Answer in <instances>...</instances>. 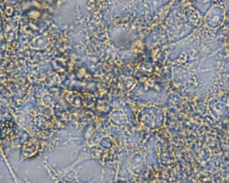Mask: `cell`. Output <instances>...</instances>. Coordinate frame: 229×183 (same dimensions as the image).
<instances>
[{
    "label": "cell",
    "instance_id": "6da1fadb",
    "mask_svg": "<svg viewBox=\"0 0 229 183\" xmlns=\"http://www.w3.org/2000/svg\"><path fill=\"white\" fill-rule=\"evenodd\" d=\"M38 148L37 144L35 142L27 141L23 145L21 151L24 156L29 158L34 156L36 154Z\"/></svg>",
    "mask_w": 229,
    "mask_h": 183
}]
</instances>
